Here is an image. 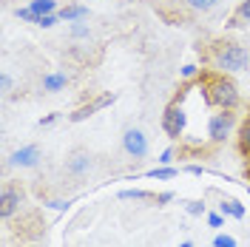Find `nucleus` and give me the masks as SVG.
Wrapping results in <instances>:
<instances>
[{
    "mask_svg": "<svg viewBox=\"0 0 250 247\" xmlns=\"http://www.w3.org/2000/svg\"><path fill=\"white\" fill-rule=\"evenodd\" d=\"M188 173H193V176H202L205 168H202V165H188Z\"/></svg>",
    "mask_w": 250,
    "mask_h": 247,
    "instance_id": "30",
    "label": "nucleus"
},
{
    "mask_svg": "<svg viewBox=\"0 0 250 247\" xmlns=\"http://www.w3.org/2000/svg\"><path fill=\"white\" fill-rule=\"evenodd\" d=\"M248 193H250V187H248Z\"/></svg>",
    "mask_w": 250,
    "mask_h": 247,
    "instance_id": "34",
    "label": "nucleus"
},
{
    "mask_svg": "<svg viewBox=\"0 0 250 247\" xmlns=\"http://www.w3.org/2000/svg\"><path fill=\"white\" fill-rule=\"evenodd\" d=\"M179 247H193V242H179Z\"/></svg>",
    "mask_w": 250,
    "mask_h": 247,
    "instance_id": "32",
    "label": "nucleus"
},
{
    "mask_svg": "<svg viewBox=\"0 0 250 247\" xmlns=\"http://www.w3.org/2000/svg\"><path fill=\"white\" fill-rule=\"evenodd\" d=\"M71 37H74V40H85V37H88V34H91V29H88V23H83V20H77V23H71Z\"/></svg>",
    "mask_w": 250,
    "mask_h": 247,
    "instance_id": "17",
    "label": "nucleus"
},
{
    "mask_svg": "<svg viewBox=\"0 0 250 247\" xmlns=\"http://www.w3.org/2000/svg\"><path fill=\"white\" fill-rule=\"evenodd\" d=\"M20 190L17 187H12V185H6L3 187V193H0V216L3 219H12L20 210Z\"/></svg>",
    "mask_w": 250,
    "mask_h": 247,
    "instance_id": "7",
    "label": "nucleus"
},
{
    "mask_svg": "<svg viewBox=\"0 0 250 247\" xmlns=\"http://www.w3.org/2000/svg\"><path fill=\"white\" fill-rule=\"evenodd\" d=\"M68 205H71V202H62V199H51L48 202V207H54V210H65Z\"/></svg>",
    "mask_w": 250,
    "mask_h": 247,
    "instance_id": "28",
    "label": "nucleus"
},
{
    "mask_svg": "<svg viewBox=\"0 0 250 247\" xmlns=\"http://www.w3.org/2000/svg\"><path fill=\"white\" fill-rule=\"evenodd\" d=\"M185 3L193 9V12H210V9L219 6V0H185Z\"/></svg>",
    "mask_w": 250,
    "mask_h": 247,
    "instance_id": "16",
    "label": "nucleus"
},
{
    "mask_svg": "<svg viewBox=\"0 0 250 247\" xmlns=\"http://www.w3.org/2000/svg\"><path fill=\"white\" fill-rule=\"evenodd\" d=\"M196 74H199V68H196V65H193V62H188L185 68H182V77H185V80L196 77Z\"/></svg>",
    "mask_w": 250,
    "mask_h": 247,
    "instance_id": "27",
    "label": "nucleus"
},
{
    "mask_svg": "<svg viewBox=\"0 0 250 247\" xmlns=\"http://www.w3.org/2000/svg\"><path fill=\"white\" fill-rule=\"evenodd\" d=\"M236 20H245V23H250V0H242V6L236 9Z\"/></svg>",
    "mask_w": 250,
    "mask_h": 247,
    "instance_id": "22",
    "label": "nucleus"
},
{
    "mask_svg": "<svg viewBox=\"0 0 250 247\" xmlns=\"http://www.w3.org/2000/svg\"><path fill=\"white\" fill-rule=\"evenodd\" d=\"M179 170L176 168H168V165H162V168H154V170H148V176L151 179H173Z\"/></svg>",
    "mask_w": 250,
    "mask_h": 247,
    "instance_id": "18",
    "label": "nucleus"
},
{
    "mask_svg": "<svg viewBox=\"0 0 250 247\" xmlns=\"http://www.w3.org/2000/svg\"><path fill=\"white\" fill-rule=\"evenodd\" d=\"M248 179H250V168H248Z\"/></svg>",
    "mask_w": 250,
    "mask_h": 247,
    "instance_id": "33",
    "label": "nucleus"
},
{
    "mask_svg": "<svg viewBox=\"0 0 250 247\" xmlns=\"http://www.w3.org/2000/svg\"><path fill=\"white\" fill-rule=\"evenodd\" d=\"M120 199H125V202H145V199H154L148 190H140V187H128V190H120Z\"/></svg>",
    "mask_w": 250,
    "mask_h": 247,
    "instance_id": "15",
    "label": "nucleus"
},
{
    "mask_svg": "<svg viewBox=\"0 0 250 247\" xmlns=\"http://www.w3.org/2000/svg\"><path fill=\"white\" fill-rule=\"evenodd\" d=\"M29 9L37 15V20H40L43 15H54V12H57V3H54V0H31Z\"/></svg>",
    "mask_w": 250,
    "mask_h": 247,
    "instance_id": "13",
    "label": "nucleus"
},
{
    "mask_svg": "<svg viewBox=\"0 0 250 247\" xmlns=\"http://www.w3.org/2000/svg\"><path fill=\"white\" fill-rule=\"evenodd\" d=\"M230 128H233V114L230 111L213 114L208 120V137H210V142H225V139L230 137Z\"/></svg>",
    "mask_w": 250,
    "mask_h": 247,
    "instance_id": "4",
    "label": "nucleus"
},
{
    "mask_svg": "<svg viewBox=\"0 0 250 247\" xmlns=\"http://www.w3.org/2000/svg\"><path fill=\"white\" fill-rule=\"evenodd\" d=\"M123 148L128 156H134V159H142V156L148 154V137L142 134L140 128H128L123 134Z\"/></svg>",
    "mask_w": 250,
    "mask_h": 247,
    "instance_id": "5",
    "label": "nucleus"
},
{
    "mask_svg": "<svg viewBox=\"0 0 250 247\" xmlns=\"http://www.w3.org/2000/svg\"><path fill=\"white\" fill-rule=\"evenodd\" d=\"M51 123H57V114H48V117L40 120V125H51Z\"/></svg>",
    "mask_w": 250,
    "mask_h": 247,
    "instance_id": "31",
    "label": "nucleus"
},
{
    "mask_svg": "<svg viewBox=\"0 0 250 247\" xmlns=\"http://www.w3.org/2000/svg\"><path fill=\"white\" fill-rule=\"evenodd\" d=\"M208 225H210V227H222V225H225V216H222V213H208Z\"/></svg>",
    "mask_w": 250,
    "mask_h": 247,
    "instance_id": "25",
    "label": "nucleus"
},
{
    "mask_svg": "<svg viewBox=\"0 0 250 247\" xmlns=\"http://www.w3.org/2000/svg\"><path fill=\"white\" fill-rule=\"evenodd\" d=\"M213 247H236V239L230 233H216L213 236Z\"/></svg>",
    "mask_w": 250,
    "mask_h": 247,
    "instance_id": "19",
    "label": "nucleus"
},
{
    "mask_svg": "<svg viewBox=\"0 0 250 247\" xmlns=\"http://www.w3.org/2000/svg\"><path fill=\"white\" fill-rule=\"evenodd\" d=\"M12 85H15V80L9 77V74H0V88H3V94L12 91Z\"/></svg>",
    "mask_w": 250,
    "mask_h": 247,
    "instance_id": "26",
    "label": "nucleus"
},
{
    "mask_svg": "<svg viewBox=\"0 0 250 247\" xmlns=\"http://www.w3.org/2000/svg\"><path fill=\"white\" fill-rule=\"evenodd\" d=\"M156 162H159V165H171V162H173V148H165V151L159 154Z\"/></svg>",
    "mask_w": 250,
    "mask_h": 247,
    "instance_id": "24",
    "label": "nucleus"
},
{
    "mask_svg": "<svg viewBox=\"0 0 250 247\" xmlns=\"http://www.w3.org/2000/svg\"><path fill=\"white\" fill-rule=\"evenodd\" d=\"M219 213L222 216H233V219H245V205H239L236 199H222Z\"/></svg>",
    "mask_w": 250,
    "mask_h": 247,
    "instance_id": "12",
    "label": "nucleus"
},
{
    "mask_svg": "<svg viewBox=\"0 0 250 247\" xmlns=\"http://www.w3.org/2000/svg\"><path fill=\"white\" fill-rule=\"evenodd\" d=\"M65 85H68V77H65L62 71H51V74H46V77H43V91L54 94V91H62Z\"/></svg>",
    "mask_w": 250,
    "mask_h": 247,
    "instance_id": "10",
    "label": "nucleus"
},
{
    "mask_svg": "<svg viewBox=\"0 0 250 247\" xmlns=\"http://www.w3.org/2000/svg\"><path fill=\"white\" fill-rule=\"evenodd\" d=\"M57 15H60V20H65V23H77V20H85V17H88V6H62Z\"/></svg>",
    "mask_w": 250,
    "mask_h": 247,
    "instance_id": "11",
    "label": "nucleus"
},
{
    "mask_svg": "<svg viewBox=\"0 0 250 247\" xmlns=\"http://www.w3.org/2000/svg\"><path fill=\"white\" fill-rule=\"evenodd\" d=\"M205 97H208V103L210 105H216L222 111H233L239 105V91H236V85L230 82L228 77H222V74H213V77L205 80Z\"/></svg>",
    "mask_w": 250,
    "mask_h": 247,
    "instance_id": "1",
    "label": "nucleus"
},
{
    "mask_svg": "<svg viewBox=\"0 0 250 247\" xmlns=\"http://www.w3.org/2000/svg\"><path fill=\"white\" fill-rule=\"evenodd\" d=\"M57 20H60V15H57V12H54V15H43L40 20H37V26H40V29H51Z\"/></svg>",
    "mask_w": 250,
    "mask_h": 247,
    "instance_id": "23",
    "label": "nucleus"
},
{
    "mask_svg": "<svg viewBox=\"0 0 250 247\" xmlns=\"http://www.w3.org/2000/svg\"><path fill=\"white\" fill-rule=\"evenodd\" d=\"M185 123H188V117H185V111H182V105H179V103L168 105V108H165V114H162V131H165L171 139L182 137Z\"/></svg>",
    "mask_w": 250,
    "mask_h": 247,
    "instance_id": "3",
    "label": "nucleus"
},
{
    "mask_svg": "<svg viewBox=\"0 0 250 247\" xmlns=\"http://www.w3.org/2000/svg\"><path fill=\"white\" fill-rule=\"evenodd\" d=\"M188 213L190 216H208V207H205V202H188Z\"/></svg>",
    "mask_w": 250,
    "mask_h": 247,
    "instance_id": "20",
    "label": "nucleus"
},
{
    "mask_svg": "<svg viewBox=\"0 0 250 247\" xmlns=\"http://www.w3.org/2000/svg\"><path fill=\"white\" fill-rule=\"evenodd\" d=\"M156 202H159V205H168V202H173V193H171V190H165V193H159V196H156Z\"/></svg>",
    "mask_w": 250,
    "mask_h": 247,
    "instance_id": "29",
    "label": "nucleus"
},
{
    "mask_svg": "<svg viewBox=\"0 0 250 247\" xmlns=\"http://www.w3.org/2000/svg\"><path fill=\"white\" fill-rule=\"evenodd\" d=\"M114 100H117L114 94H103V97H97L94 103H88V105H83V108H77L74 114H71V123H83V120H88L91 114H97V111H103V108H108Z\"/></svg>",
    "mask_w": 250,
    "mask_h": 247,
    "instance_id": "8",
    "label": "nucleus"
},
{
    "mask_svg": "<svg viewBox=\"0 0 250 247\" xmlns=\"http://www.w3.org/2000/svg\"><path fill=\"white\" fill-rule=\"evenodd\" d=\"M239 148H242L245 156H250V117L242 123V128H239Z\"/></svg>",
    "mask_w": 250,
    "mask_h": 247,
    "instance_id": "14",
    "label": "nucleus"
},
{
    "mask_svg": "<svg viewBox=\"0 0 250 247\" xmlns=\"http://www.w3.org/2000/svg\"><path fill=\"white\" fill-rule=\"evenodd\" d=\"M213 62L222 71H245L250 62V54L248 48L236 46V43H219L216 51H213Z\"/></svg>",
    "mask_w": 250,
    "mask_h": 247,
    "instance_id": "2",
    "label": "nucleus"
},
{
    "mask_svg": "<svg viewBox=\"0 0 250 247\" xmlns=\"http://www.w3.org/2000/svg\"><path fill=\"white\" fill-rule=\"evenodd\" d=\"M15 15H17V20H26V23H34V26H37V15L31 12L29 6H26V9H17Z\"/></svg>",
    "mask_w": 250,
    "mask_h": 247,
    "instance_id": "21",
    "label": "nucleus"
},
{
    "mask_svg": "<svg viewBox=\"0 0 250 247\" xmlns=\"http://www.w3.org/2000/svg\"><path fill=\"white\" fill-rule=\"evenodd\" d=\"M91 165H94V162H91V154H85V151H77V154L65 162L68 173H74V176H85V173L91 170Z\"/></svg>",
    "mask_w": 250,
    "mask_h": 247,
    "instance_id": "9",
    "label": "nucleus"
},
{
    "mask_svg": "<svg viewBox=\"0 0 250 247\" xmlns=\"http://www.w3.org/2000/svg\"><path fill=\"white\" fill-rule=\"evenodd\" d=\"M9 165H15V168H34V165H40V148L37 145L17 148L15 154L9 156Z\"/></svg>",
    "mask_w": 250,
    "mask_h": 247,
    "instance_id": "6",
    "label": "nucleus"
}]
</instances>
